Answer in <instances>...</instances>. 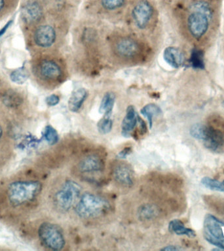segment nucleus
<instances>
[{
    "label": "nucleus",
    "mask_w": 224,
    "mask_h": 251,
    "mask_svg": "<svg viewBox=\"0 0 224 251\" xmlns=\"http://www.w3.org/2000/svg\"><path fill=\"white\" fill-rule=\"evenodd\" d=\"M110 47L112 56L124 64H138L146 58V46L132 35L118 33L114 35L110 39Z\"/></svg>",
    "instance_id": "nucleus-1"
},
{
    "label": "nucleus",
    "mask_w": 224,
    "mask_h": 251,
    "mask_svg": "<svg viewBox=\"0 0 224 251\" xmlns=\"http://www.w3.org/2000/svg\"><path fill=\"white\" fill-rule=\"evenodd\" d=\"M213 15V9L207 1L197 0L192 3L186 19L189 35L195 41H201L209 31Z\"/></svg>",
    "instance_id": "nucleus-2"
},
{
    "label": "nucleus",
    "mask_w": 224,
    "mask_h": 251,
    "mask_svg": "<svg viewBox=\"0 0 224 251\" xmlns=\"http://www.w3.org/2000/svg\"><path fill=\"white\" fill-rule=\"evenodd\" d=\"M109 202L105 198L92 193H85L77 202L75 211L83 219H90L101 217L109 211Z\"/></svg>",
    "instance_id": "nucleus-3"
},
{
    "label": "nucleus",
    "mask_w": 224,
    "mask_h": 251,
    "mask_svg": "<svg viewBox=\"0 0 224 251\" xmlns=\"http://www.w3.org/2000/svg\"><path fill=\"white\" fill-rule=\"evenodd\" d=\"M41 190L40 182L37 181H17L8 188V196L12 204L22 205L34 199Z\"/></svg>",
    "instance_id": "nucleus-4"
},
{
    "label": "nucleus",
    "mask_w": 224,
    "mask_h": 251,
    "mask_svg": "<svg viewBox=\"0 0 224 251\" xmlns=\"http://www.w3.org/2000/svg\"><path fill=\"white\" fill-rule=\"evenodd\" d=\"M80 186L74 180H66L60 189L55 194V205L59 209L67 211L74 205L81 197Z\"/></svg>",
    "instance_id": "nucleus-5"
},
{
    "label": "nucleus",
    "mask_w": 224,
    "mask_h": 251,
    "mask_svg": "<svg viewBox=\"0 0 224 251\" xmlns=\"http://www.w3.org/2000/svg\"><path fill=\"white\" fill-rule=\"evenodd\" d=\"M39 237L43 244L54 251L62 250L65 245V239L62 229L54 224L43 223L39 227Z\"/></svg>",
    "instance_id": "nucleus-6"
},
{
    "label": "nucleus",
    "mask_w": 224,
    "mask_h": 251,
    "mask_svg": "<svg viewBox=\"0 0 224 251\" xmlns=\"http://www.w3.org/2000/svg\"><path fill=\"white\" fill-rule=\"evenodd\" d=\"M224 223L214 216L206 215L204 220V237L210 244L224 250Z\"/></svg>",
    "instance_id": "nucleus-7"
},
{
    "label": "nucleus",
    "mask_w": 224,
    "mask_h": 251,
    "mask_svg": "<svg viewBox=\"0 0 224 251\" xmlns=\"http://www.w3.org/2000/svg\"><path fill=\"white\" fill-rule=\"evenodd\" d=\"M154 9L146 0H140L132 10V19L134 25L139 30H146L152 24Z\"/></svg>",
    "instance_id": "nucleus-8"
},
{
    "label": "nucleus",
    "mask_w": 224,
    "mask_h": 251,
    "mask_svg": "<svg viewBox=\"0 0 224 251\" xmlns=\"http://www.w3.org/2000/svg\"><path fill=\"white\" fill-rule=\"evenodd\" d=\"M39 72L43 78L54 83H60L65 78L64 69L55 60L43 61L40 64Z\"/></svg>",
    "instance_id": "nucleus-9"
},
{
    "label": "nucleus",
    "mask_w": 224,
    "mask_h": 251,
    "mask_svg": "<svg viewBox=\"0 0 224 251\" xmlns=\"http://www.w3.org/2000/svg\"><path fill=\"white\" fill-rule=\"evenodd\" d=\"M56 31L50 25H42L37 27L34 35L35 42L39 47L48 48L56 42Z\"/></svg>",
    "instance_id": "nucleus-10"
},
{
    "label": "nucleus",
    "mask_w": 224,
    "mask_h": 251,
    "mask_svg": "<svg viewBox=\"0 0 224 251\" xmlns=\"http://www.w3.org/2000/svg\"><path fill=\"white\" fill-rule=\"evenodd\" d=\"M114 179L122 186H131L135 182V176L131 167L129 165L121 163L117 164L113 169Z\"/></svg>",
    "instance_id": "nucleus-11"
},
{
    "label": "nucleus",
    "mask_w": 224,
    "mask_h": 251,
    "mask_svg": "<svg viewBox=\"0 0 224 251\" xmlns=\"http://www.w3.org/2000/svg\"><path fill=\"white\" fill-rule=\"evenodd\" d=\"M203 142L208 150L220 152L224 147V134L219 129L208 126L207 137Z\"/></svg>",
    "instance_id": "nucleus-12"
},
{
    "label": "nucleus",
    "mask_w": 224,
    "mask_h": 251,
    "mask_svg": "<svg viewBox=\"0 0 224 251\" xmlns=\"http://www.w3.org/2000/svg\"><path fill=\"white\" fill-rule=\"evenodd\" d=\"M103 168V160L96 154H90L84 157L78 164V170L82 173L99 172Z\"/></svg>",
    "instance_id": "nucleus-13"
},
{
    "label": "nucleus",
    "mask_w": 224,
    "mask_h": 251,
    "mask_svg": "<svg viewBox=\"0 0 224 251\" xmlns=\"http://www.w3.org/2000/svg\"><path fill=\"white\" fill-rule=\"evenodd\" d=\"M138 123V117L133 106L130 105L127 107L126 115L122 122V135L124 137L131 136L134 129Z\"/></svg>",
    "instance_id": "nucleus-14"
},
{
    "label": "nucleus",
    "mask_w": 224,
    "mask_h": 251,
    "mask_svg": "<svg viewBox=\"0 0 224 251\" xmlns=\"http://www.w3.org/2000/svg\"><path fill=\"white\" fill-rule=\"evenodd\" d=\"M42 15V9L36 2L28 3L22 9V17L28 23L39 21Z\"/></svg>",
    "instance_id": "nucleus-15"
},
{
    "label": "nucleus",
    "mask_w": 224,
    "mask_h": 251,
    "mask_svg": "<svg viewBox=\"0 0 224 251\" xmlns=\"http://www.w3.org/2000/svg\"><path fill=\"white\" fill-rule=\"evenodd\" d=\"M164 59L167 64L174 68H179L184 62V55L178 48L167 47L164 51Z\"/></svg>",
    "instance_id": "nucleus-16"
},
{
    "label": "nucleus",
    "mask_w": 224,
    "mask_h": 251,
    "mask_svg": "<svg viewBox=\"0 0 224 251\" xmlns=\"http://www.w3.org/2000/svg\"><path fill=\"white\" fill-rule=\"evenodd\" d=\"M87 93L84 88H79L74 90L68 101L69 109L72 112H78L83 103L85 101Z\"/></svg>",
    "instance_id": "nucleus-17"
},
{
    "label": "nucleus",
    "mask_w": 224,
    "mask_h": 251,
    "mask_svg": "<svg viewBox=\"0 0 224 251\" xmlns=\"http://www.w3.org/2000/svg\"><path fill=\"white\" fill-rule=\"evenodd\" d=\"M169 230L178 235H187L191 238L196 236V231L185 227L184 223L180 220L174 219L170 221L168 226Z\"/></svg>",
    "instance_id": "nucleus-18"
},
{
    "label": "nucleus",
    "mask_w": 224,
    "mask_h": 251,
    "mask_svg": "<svg viewBox=\"0 0 224 251\" xmlns=\"http://www.w3.org/2000/svg\"><path fill=\"white\" fill-rule=\"evenodd\" d=\"M138 215L139 219L142 221H150L159 215L158 208L153 204H145L139 208Z\"/></svg>",
    "instance_id": "nucleus-19"
},
{
    "label": "nucleus",
    "mask_w": 224,
    "mask_h": 251,
    "mask_svg": "<svg viewBox=\"0 0 224 251\" xmlns=\"http://www.w3.org/2000/svg\"><path fill=\"white\" fill-rule=\"evenodd\" d=\"M115 95L112 93L106 94L102 98L100 103L99 112L105 117H110L115 103Z\"/></svg>",
    "instance_id": "nucleus-20"
},
{
    "label": "nucleus",
    "mask_w": 224,
    "mask_h": 251,
    "mask_svg": "<svg viewBox=\"0 0 224 251\" xmlns=\"http://www.w3.org/2000/svg\"><path fill=\"white\" fill-rule=\"evenodd\" d=\"M1 100L8 107H15L21 105L22 98L17 92L13 90H8L1 94Z\"/></svg>",
    "instance_id": "nucleus-21"
},
{
    "label": "nucleus",
    "mask_w": 224,
    "mask_h": 251,
    "mask_svg": "<svg viewBox=\"0 0 224 251\" xmlns=\"http://www.w3.org/2000/svg\"><path fill=\"white\" fill-rule=\"evenodd\" d=\"M141 113L146 118L149 123V127H151L153 125V118L160 115L161 110L159 106L155 104H147L141 109Z\"/></svg>",
    "instance_id": "nucleus-22"
},
{
    "label": "nucleus",
    "mask_w": 224,
    "mask_h": 251,
    "mask_svg": "<svg viewBox=\"0 0 224 251\" xmlns=\"http://www.w3.org/2000/svg\"><path fill=\"white\" fill-rule=\"evenodd\" d=\"M208 126L197 123L193 125L190 129V134L197 140L204 141L208 134Z\"/></svg>",
    "instance_id": "nucleus-23"
},
{
    "label": "nucleus",
    "mask_w": 224,
    "mask_h": 251,
    "mask_svg": "<svg viewBox=\"0 0 224 251\" xmlns=\"http://www.w3.org/2000/svg\"><path fill=\"white\" fill-rule=\"evenodd\" d=\"M202 185L205 186L208 189L214 190V191L224 192V184L219 180L214 179L208 176H204L201 179Z\"/></svg>",
    "instance_id": "nucleus-24"
},
{
    "label": "nucleus",
    "mask_w": 224,
    "mask_h": 251,
    "mask_svg": "<svg viewBox=\"0 0 224 251\" xmlns=\"http://www.w3.org/2000/svg\"><path fill=\"white\" fill-rule=\"evenodd\" d=\"M28 77L27 71L24 68H19L14 71L11 74L12 81L18 84H23Z\"/></svg>",
    "instance_id": "nucleus-25"
},
{
    "label": "nucleus",
    "mask_w": 224,
    "mask_h": 251,
    "mask_svg": "<svg viewBox=\"0 0 224 251\" xmlns=\"http://www.w3.org/2000/svg\"><path fill=\"white\" fill-rule=\"evenodd\" d=\"M43 137L47 143L50 145H54L58 141V135L56 131L51 126H47L45 127Z\"/></svg>",
    "instance_id": "nucleus-26"
},
{
    "label": "nucleus",
    "mask_w": 224,
    "mask_h": 251,
    "mask_svg": "<svg viewBox=\"0 0 224 251\" xmlns=\"http://www.w3.org/2000/svg\"><path fill=\"white\" fill-rule=\"evenodd\" d=\"M112 126H113V122L110 119V118L104 117L103 119L98 122V129L100 133L106 134L111 131Z\"/></svg>",
    "instance_id": "nucleus-27"
},
{
    "label": "nucleus",
    "mask_w": 224,
    "mask_h": 251,
    "mask_svg": "<svg viewBox=\"0 0 224 251\" xmlns=\"http://www.w3.org/2000/svg\"><path fill=\"white\" fill-rule=\"evenodd\" d=\"M102 7L108 11H114L121 7L124 0H101Z\"/></svg>",
    "instance_id": "nucleus-28"
},
{
    "label": "nucleus",
    "mask_w": 224,
    "mask_h": 251,
    "mask_svg": "<svg viewBox=\"0 0 224 251\" xmlns=\"http://www.w3.org/2000/svg\"><path fill=\"white\" fill-rule=\"evenodd\" d=\"M59 101H60V98L58 96L55 95V94L49 96L46 99V103L49 106L56 105L59 103Z\"/></svg>",
    "instance_id": "nucleus-29"
},
{
    "label": "nucleus",
    "mask_w": 224,
    "mask_h": 251,
    "mask_svg": "<svg viewBox=\"0 0 224 251\" xmlns=\"http://www.w3.org/2000/svg\"><path fill=\"white\" fill-rule=\"evenodd\" d=\"M180 247L174 246V245H168L161 249L163 251H179L180 250Z\"/></svg>",
    "instance_id": "nucleus-30"
},
{
    "label": "nucleus",
    "mask_w": 224,
    "mask_h": 251,
    "mask_svg": "<svg viewBox=\"0 0 224 251\" xmlns=\"http://www.w3.org/2000/svg\"><path fill=\"white\" fill-rule=\"evenodd\" d=\"M11 21H9V23H8L7 25H6L5 26H4L3 28H2L1 30H0V37L2 36V35H3L4 33H5V31H7L8 27H9V26H10V25H11Z\"/></svg>",
    "instance_id": "nucleus-31"
},
{
    "label": "nucleus",
    "mask_w": 224,
    "mask_h": 251,
    "mask_svg": "<svg viewBox=\"0 0 224 251\" xmlns=\"http://www.w3.org/2000/svg\"><path fill=\"white\" fill-rule=\"evenodd\" d=\"M3 5H4L3 0H0V11H1L2 9H3Z\"/></svg>",
    "instance_id": "nucleus-32"
},
{
    "label": "nucleus",
    "mask_w": 224,
    "mask_h": 251,
    "mask_svg": "<svg viewBox=\"0 0 224 251\" xmlns=\"http://www.w3.org/2000/svg\"><path fill=\"white\" fill-rule=\"evenodd\" d=\"M2 136V129L1 127H0V139H1Z\"/></svg>",
    "instance_id": "nucleus-33"
},
{
    "label": "nucleus",
    "mask_w": 224,
    "mask_h": 251,
    "mask_svg": "<svg viewBox=\"0 0 224 251\" xmlns=\"http://www.w3.org/2000/svg\"><path fill=\"white\" fill-rule=\"evenodd\" d=\"M223 183L224 184V181H223Z\"/></svg>",
    "instance_id": "nucleus-34"
}]
</instances>
